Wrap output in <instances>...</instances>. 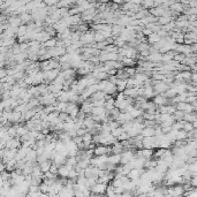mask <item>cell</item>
<instances>
[{"label": "cell", "mask_w": 197, "mask_h": 197, "mask_svg": "<svg viewBox=\"0 0 197 197\" xmlns=\"http://www.w3.org/2000/svg\"><path fill=\"white\" fill-rule=\"evenodd\" d=\"M52 164H53V161L50 159V160H46V161H44V163L39 164V166H41V170H42V172L45 174V173H47V172H50V170H51V166H52Z\"/></svg>", "instance_id": "obj_12"}, {"label": "cell", "mask_w": 197, "mask_h": 197, "mask_svg": "<svg viewBox=\"0 0 197 197\" xmlns=\"http://www.w3.org/2000/svg\"><path fill=\"white\" fill-rule=\"evenodd\" d=\"M28 34V27L26 26V24H22L21 27L19 28V30H17V37H23V36H26V35Z\"/></svg>", "instance_id": "obj_22"}, {"label": "cell", "mask_w": 197, "mask_h": 197, "mask_svg": "<svg viewBox=\"0 0 197 197\" xmlns=\"http://www.w3.org/2000/svg\"><path fill=\"white\" fill-rule=\"evenodd\" d=\"M121 161V155H111L108 157V163L113 164V165H120Z\"/></svg>", "instance_id": "obj_17"}, {"label": "cell", "mask_w": 197, "mask_h": 197, "mask_svg": "<svg viewBox=\"0 0 197 197\" xmlns=\"http://www.w3.org/2000/svg\"><path fill=\"white\" fill-rule=\"evenodd\" d=\"M164 96L166 97L167 99H173V98H175L176 96H178V92L175 91V89H173V88H170L164 94Z\"/></svg>", "instance_id": "obj_20"}, {"label": "cell", "mask_w": 197, "mask_h": 197, "mask_svg": "<svg viewBox=\"0 0 197 197\" xmlns=\"http://www.w3.org/2000/svg\"><path fill=\"white\" fill-rule=\"evenodd\" d=\"M171 11H173L174 13L176 14H183V12H185V7H183V5L181 2H174V4L171 6Z\"/></svg>", "instance_id": "obj_10"}, {"label": "cell", "mask_w": 197, "mask_h": 197, "mask_svg": "<svg viewBox=\"0 0 197 197\" xmlns=\"http://www.w3.org/2000/svg\"><path fill=\"white\" fill-rule=\"evenodd\" d=\"M188 138V133L185 130H179L176 134V141H186Z\"/></svg>", "instance_id": "obj_24"}, {"label": "cell", "mask_w": 197, "mask_h": 197, "mask_svg": "<svg viewBox=\"0 0 197 197\" xmlns=\"http://www.w3.org/2000/svg\"><path fill=\"white\" fill-rule=\"evenodd\" d=\"M125 72H127L129 74L130 77H135L136 75V67H125Z\"/></svg>", "instance_id": "obj_28"}, {"label": "cell", "mask_w": 197, "mask_h": 197, "mask_svg": "<svg viewBox=\"0 0 197 197\" xmlns=\"http://www.w3.org/2000/svg\"><path fill=\"white\" fill-rule=\"evenodd\" d=\"M67 106H68V103L58 102L57 105H55V111H57V112H59V113L66 112V110H67Z\"/></svg>", "instance_id": "obj_18"}, {"label": "cell", "mask_w": 197, "mask_h": 197, "mask_svg": "<svg viewBox=\"0 0 197 197\" xmlns=\"http://www.w3.org/2000/svg\"><path fill=\"white\" fill-rule=\"evenodd\" d=\"M108 125H110V127H111V129H112V130L119 128V127H121V125H120V123H119L117 120H111V121L108 122Z\"/></svg>", "instance_id": "obj_37"}, {"label": "cell", "mask_w": 197, "mask_h": 197, "mask_svg": "<svg viewBox=\"0 0 197 197\" xmlns=\"http://www.w3.org/2000/svg\"><path fill=\"white\" fill-rule=\"evenodd\" d=\"M148 38V43L150 44L151 46H153V45H156V44H158V43L161 41V37H160L159 35L158 34H156V32H153V34H151L149 37H147Z\"/></svg>", "instance_id": "obj_8"}, {"label": "cell", "mask_w": 197, "mask_h": 197, "mask_svg": "<svg viewBox=\"0 0 197 197\" xmlns=\"http://www.w3.org/2000/svg\"><path fill=\"white\" fill-rule=\"evenodd\" d=\"M106 98V94L104 92V91H98V92H96L95 95H92L91 97V103L92 102H96V100H103V99Z\"/></svg>", "instance_id": "obj_14"}, {"label": "cell", "mask_w": 197, "mask_h": 197, "mask_svg": "<svg viewBox=\"0 0 197 197\" xmlns=\"http://www.w3.org/2000/svg\"><path fill=\"white\" fill-rule=\"evenodd\" d=\"M96 122L95 120H94V118H92V115L91 114H88L87 118L84 119V128L88 129V132H90L91 129L95 127Z\"/></svg>", "instance_id": "obj_6"}, {"label": "cell", "mask_w": 197, "mask_h": 197, "mask_svg": "<svg viewBox=\"0 0 197 197\" xmlns=\"http://www.w3.org/2000/svg\"><path fill=\"white\" fill-rule=\"evenodd\" d=\"M94 155L96 157L100 156H111L112 155V147H106V145H96L94 149Z\"/></svg>", "instance_id": "obj_1"}, {"label": "cell", "mask_w": 197, "mask_h": 197, "mask_svg": "<svg viewBox=\"0 0 197 197\" xmlns=\"http://www.w3.org/2000/svg\"><path fill=\"white\" fill-rule=\"evenodd\" d=\"M29 129L27 128V126L26 125H20V127L17 128V137H22V136H26L29 134Z\"/></svg>", "instance_id": "obj_15"}, {"label": "cell", "mask_w": 197, "mask_h": 197, "mask_svg": "<svg viewBox=\"0 0 197 197\" xmlns=\"http://www.w3.org/2000/svg\"><path fill=\"white\" fill-rule=\"evenodd\" d=\"M108 188V185L105 183H96L95 186L91 188V194H97V195H105Z\"/></svg>", "instance_id": "obj_2"}, {"label": "cell", "mask_w": 197, "mask_h": 197, "mask_svg": "<svg viewBox=\"0 0 197 197\" xmlns=\"http://www.w3.org/2000/svg\"><path fill=\"white\" fill-rule=\"evenodd\" d=\"M191 82H197V73L193 72V75H191Z\"/></svg>", "instance_id": "obj_42"}, {"label": "cell", "mask_w": 197, "mask_h": 197, "mask_svg": "<svg viewBox=\"0 0 197 197\" xmlns=\"http://www.w3.org/2000/svg\"><path fill=\"white\" fill-rule=\"evenodd\" d=\"M87 90L90 92L91 95H95L96 92H98L99 91V87H98V84H94V85H90V87H88L87 88Z\"/></svg>", "instance_id": "obj_29"}, {"label": "cell", "mask_w": 197, "mask_h": 197, "mask_svg": "<svg viewBox=\"0 0 197 197\" xmlns=\"http://www.w3.org/2000/svg\"><path fill=\"white\" fill-rule=\"evenodd\" d=\"M73 141H74V143H75L77 147H80L81 144L83 143V138H82V137H80V136H77V137H75V138H73Z\"/></svg>", "instance_id": "obj_39"}, {"label": "cell", "mask_w": 197, "mask_h": 197, "mask_svg": "<svg viewBox=\"0 0 197 197\" xmlns=\"http://www.w3.org/2000/svg\"><path fill=\"white\" fill-rule=\"evenodd\" d=\"M81 42L83 43L84 46L85 45H90V44H94L95 43V31H88L85 34H83L82 38H81Z\"/></svg>", "instance_id": "obj_3"}, {"label": "cell", "mask_w": 197, "mask_h": 197, "mask_svg": "<svg viewBox=\"0 0 197 197\" xmlns=\"http://www.w3.org/2000/svg\"><path fill=\"white\" fill-rule=\"evenodd\" d=\"M173 117H174L175 121H182L183 118H185V112H182V111H175Z\"/></svg>", "instance_id": "obj_27"}, {"label": "cell", "mask_w": 197, "mask_h": 197, "mask_svg": "<svg viewBox=\"0 0 197 197\" xmlns=\"http://www.w3.org/2000/svg\"><path fill=\"white\" fill-rule=\"evenodd\" d=\"M142 34H143L144 36H145V37H149V36H150L151 34H153V32H152V30L148 29V28H144L143 31H142Z\"/></svg>", "instance_id": "obj_40"}, {"label": "cell", "mask_w": 197, "mask_h": 197, "mask_svg": "<svg viewBox=\"0 0 197 197\" xmlns=\"http://www.w3.org/2000/svg\"><path fill=\"white\" fill-rule=\"evenodd\" d=\"M121 62L125 67H135V65L137 64L136 60H134V59H132V58H126V57L122 58Z\"/></svg>", "instance_id": "obj_13"}, {"label": "cell", "mask_w": 197, "mask_h": 197, "mask_svg": "<svg viewBox=\"0 0 197 197\" xmlns=\"http://www.w3.org/2000/svg\"><path fill=\"white\" fill-rule=\"evenodd\" d=\"M37 158H38V155H37V151L36 150H31L27 156V161H30V163H37Z\"/></svg>", "instance_id": "obj_16"}, {"label": "cell", "mask_w": 197, "mask_h": 197, "mask_svg": "<svg viewBox=\"0 0 197 197\" xmlns=\"http://www.w3.org/2000/svg\"><path fill=\"white\" fill-rule=\"evenodd\" d=\"M39 197H50V195H49V194H43V193H42Z\"/></svg>", "instance_id": "obj_43"}, {"label": "cell", "mask_w": 197, "mask_h": 197, "mask_svg": "<svg viewBox=\"0 0 197 197\" xmlns=\"http://www.w3.org/2000/svg\"><path fill=\"white\" fill-rule=\"evenodd\" d=\"M106 39L104 37V34H103L102 31H96L95 32V43H102V42H105Z\"/></svg>", "instance_id": "obj_23"}, {"label": "cell", "mask_w": 197, "mask_h": 197, "mask_svg": "<svg viewBox=\"0 0 197 197\" xmlns=\"http://www.w3.org/2000/svg\"><path fill=\"white\" fill-rule=\"evenodd\" d=\"M123 151H125V148L120 142H118L112 147V155H122Z\"/></svg>", "instance_id": "obj_11"}, {"label": "cell", "mask_w": 197, "mask_h": 197, "mask_svg": "<svg viewBox=\"0 0 197 197\" xmlns=\"http://www.w3.org/2000/svg\"><path fill=\"white\" fill-rule=\"evenodd\" d=\"M117 88L119 92H123L127 89V81L125 80H118L117 82Z\"/></svg>", "instance_id": "obj_21"}, {"label": "cell", "mask_w": 197, "mask_h": 197, "mask_svg": "<svg viewBox=\"0 0 197 197\" xmlns=\"http://www.w3.org/2000/svg\"><path fill=\"white\" fill-rule=\"evenodd\" d=\"M183 130L187 132V133H190V132H193L194 130V126L191 122H186L185 123V127H183Z\"/></svg>", "instance_id": "obj_36"}, {"label": "cell", "mask_w": 197, "mask_h": 197, "mask_svg": "<svg viewBox=\"0 0 197 197\" xmlns=\"http://www.w3.org/2000/svg\"><path fill=\"white\" fill-rule=\"evenodd\" d=\"M181 75H182V79L185 80V82H187V81H191L193 72H182Z\"/></svg>", "instance_id": "obj_32"}, {"label": "cell", "mask_w": 197, "mask_h": 197, "mask_svg": "<svg viewBox=\"0 0 197 197\" xmlns=\"http://www.w3.org/2000/svg\"><path fill=\"white\" fill-rule=\"evenodd\" d=\"M153 103L158 106V108L161 106H166V105H170V99H167L164 95H158L156 96L155 98L152 99Z\"/></svg>", "instance_id": "obj_4"}, {"label": "cell", "mask_w": 197, "mask_h": 197, "mask_svg": "<svg viewBox=\"0 0 197 197\" xmlns=\"http://www.w3.org/2000/svg\"><path fill=\"white\" fill-rule=\"evenodd\" d=\"M122 133H125V132H123V129H122V127H119V128L114 129V130H112V132H111V134H112V135H113L115 138H118V137L120 136Z\"/></svg>", "instance_id": "obj_30"}, {"label": "cell", "mask_w": 197, "mask_h": 197, "mask_svg": "<svg viewBox=\"0 0 197 197\" xmlns=\"http://www.w3.org/2000/svg\"><path fill=\"white\" fill-rule=\"evenodd\" d=\"M72 69V65L69 62H64V64H60V70L61 72H66V70H69Z\"/></svg>", "instance_id": "obj_34"}, {"label": "cell", "mask_w": 197, "mask_h": 197, "mask_svg": "<svg viewBox=\"0 0 197 197\" xmlns=\"http://www.w3.org/2000/svg\"><path fill=\"white\" fill-rule=\"evenodd\" d=\"M8 24H9V27L12 28H20L22 26V21L20 19V16L12 15L9 16V19H8Z\"/></svg>", "instance_id": "obj_5"}, {"label": "cell", "mask_w": 197, "mask_h": 197, "mask_svg": "<svg viewBox=\"0 0 197 197\" xmlns=\"http://www.w3.org/2000/svg\"><path fill=\"white\" fill-rule=\"evenodd\" d=\"M70 168H69L67 165H62V166L59 167V172H58V175L60 178H65V179H68L69 172H70Z\"/></svg>", "instance_id": "obj_7"}, {"label": "cell", "mask_w": 197, "mask_h": 197, "mask_svg": "<svg viewBox=\"0 0 197 197\" xmlns=\"http://www.w3.org/2000/svg\"><path fill=\"white\" fill-rule=\"evenodd\" d=\"M141 135L143 137H153L156 136V128L153 127H145V128L142 130Z\"/></svg>", "instance_id": "obj_9"}, {"label": "cell", "mask_w": 197, "mask_h": 197, "mask_svg": "<svg viewBox=\"0 0 197 197\" xmlns=\"http://www.w3.org/2000/svg\"><path fill=\"white\" fill-rule=\"evenodd\" d=\"M77 178H79V172L75 170V168H73L70 172H69V175H68V179H72V180H77Z\"/></svg>", "instance_id": "obj_31"}, {"label": "cell", "mask_w": 197, "mask_h": 197, "mask_svg": "<svg viewBox=\"0 0 197 197\" xmlns=\"http://www.w3.org/2000/svg\"><path fill=\"white\" fill-rule=\"evenodd\" d=\"M59 165H57V164H52V166H51V170H50V172H52L53 174H57L58 175V172H59Z\"/></svg>", "instance_id": "obj_38"}, {"label": "cell", "mask_w": 197, "mask_h": 197, "mask_svg": "<svg viewBox=\"0 0 197 197\" xmlns=\"http://www.w3.org/2000/svg\"><path fill=\"white\" fill-rule=\"evenodd\" d=\"M172 21H173V19L163 16V17H159V19H158V24H159V26H161V27H164V26H167L168 23H171Z\"/></svg>", "instance_id": "obj_25"}, {"label": "cell", "mask_w": 197, "mask_h": 197, "mask_svg": "<svg viewBox=\"0 0 197 197\" xmlns=\"http://www.w3.org/2000/svg\"><path fill=\"white\" fill-rule=\"evenodd\" d=\"M132 137L129 136V134L128 133H122L120 136L118 137V141L119 142H123V141H128V140H130Z\"/></svg>", "instance_id": "obj_35"}, {"label": "cell", "mask_w": 197, "mask_h": 197, "mask_svg": "<svg viewBox=\"0 0 197 197\" xmlns=\"http://www.w3.org/2000/svg\"><path fill=\"white\" fill-rule=\"evenodd\" d=\"M150 49H151V45L149 43H141L140 45H138V47H137L140 53L141 52H144V51H149Z\"/></svg>", "instance_id": "obj_26"}, {"label": "cell", "mask_w": 197, "mask_h": 197, "mask_svg": "<svg viewBox=\"0 0 197 197\" xmlns=\"http://www.w3.org/2000/svg\"><path fill=\"white\" fill-rule=\"evenodd\" d=\"M196 113H197V112H196Z\"/></svg>", "instance_id": "obj_45"}, {"label": "cell", "mask_w": 197, "mask_h": 197, "mask_svg": "<svg viewBox=\"0 0 197 197\" xmlns=\"http://www.w3.org/2000/svg\"><path fill=\"white\" fill-rule=\"evenodd\" d=\"M39 191H41V188L36 186H31L29 189V193H39Z\"/></svg>", "instance_id": "obj_41"}, {"label": "cell", "mask_w": 197, "mask_h": 197, "mask_svg": "<svg viewBox=\"0 0 197 197\" xmlns=\"http://www.w3.org/2000/svg\"><path fill=\"white\" fill-rule=\"evenodd\" d=\"M108 83H110V81L108 80H105V81H100L98 83V87H99V91H104L105 89H106V87L108 85Z\"/></svg>", "instance_id": "obj_33"}, {"label": "cell", "mask_w": 197, "mask_h": 197, "mask_svg": "<svg viewBox=\"0 0 197 197\" xmlns=\"http://www.w3.org/2000/svg\"><path fill=\"white\" fill-rule=\"evenodd\" d=\"M106 114L105 107H94L91 111V115H104Z\"/></svg>", "instance_id": "obj_19"}, {"label": "cell", "mask_w": 197, "mask_h": 197, "mask_svg": "<svg viewBox=\"0 0 197 197\" xmlns=\"http://www.w3.org/2000/svg\"><path fill=\"white\" fill-rule=\"evenodd\" d=\"M193 126H194V129H197V120L193 122Z\"/></svg>", "instance_id": "obj_44"}]
</instances>
